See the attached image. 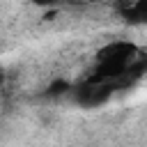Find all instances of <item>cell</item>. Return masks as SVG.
I'll return each instance as SVG.
<instances>
[{"instance_id": "cell-1", "label": "cell", "mask_w": 147, "mask_h": 147, "mask_svg": "<svg viewBox=\"0 0 147 147\" xmlns=\"http://www.w3.org/2000/svg\"><path fill=\"white\" fill-rule=\"evenodd\" d=\"M126 21H133V23H142L147 18V0H136V5L131 9H126L122 14Z\"/></svg>"}, {"instance_id": "cell-2", "label": "cell", "mask_w": 147, "mask_h": 147, "mask_svg": "<svg viewBox=\"0 0 147 147\" xmlns=\"http://www.w3.org/2000/svg\"><path fill=\"white\" fill-rule=\"evenodd\" d=\"M71 90V85L67 83V80H55L51 87H48V94H53V96H60V94H64V92H69Z\"/></svg>"}, {"instance_id": "cell-3", "label": "cell", "mask_w": 147, "mask_h": 147, "mask_svg": "<svg viewBox=\"0 0 147 147\" xmlns=\"http://www.w3.org/2000/svg\"><path fill=\"white\" fill-rule=\"evenodd\" d=\"M133 5H136V0H113V7H115L117 14H124V11L131 9Z\"/></svg>"}, {"instance_id": "cell-4", "label": "cell", "mask_w": 147, "mask_h": 147, "mask_svg": "<svg viewBox=\"0 0 147 147\" xmlns=\"http://www.w3.org/2000/svg\"><path fill=\"white\" fill-rule=\"evenodd\" d=\"M34 5H41V7H51V5H57L60 0H32Z\"/></svg>"}, {"instance_id": "cell-5", "label": "cell", "mask_w": 147, "mask_h": 147, "mask_svg": "<svg viewBox=\"0 0 147 147\" xmlns=\"http://www.w3.org/2000/svg\"><path fill=\"white\" fill-rule=\"evenodd\" d=\"M2 80H5V74H2V69H0V85H2Z\"/></svg>"}]
</instances>
